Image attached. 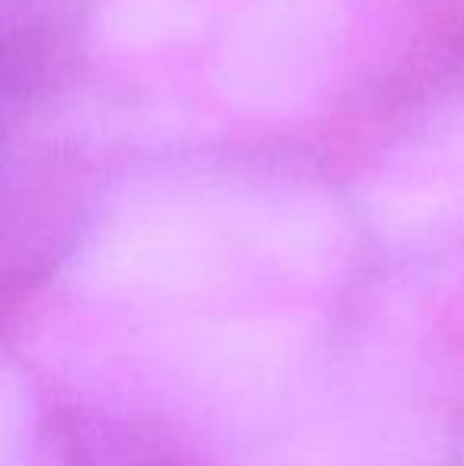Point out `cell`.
<instances>
[{"label": "cell", "mask_w": 464, "mask_h": 466, "mask_svg": "<svg viewBox=\"0 0 464 466\" xmlns=\"http://www.w3.org/2000/svg\"><path fill=\"white\" fill-rule=\"evenodd\" d=\"M29 76V48L26 32L10 0H0V149L19 115V102Z\"/></svg>", "instance_id": "cell-1"}, {"label": "cell", "mask_w": 464, "mask_h": 466, "mask_svg": "<svg viewBox=\"0 0 464 466\" xmlns=\"http://www.w3.org/2000/svg\"><path fill=\"white\" fill-rule=\"evenodd\" d=\"M130 466H166V463H156V461H134Z\"/></svg>", "instance_id": "cell-2"}]
</instances>
